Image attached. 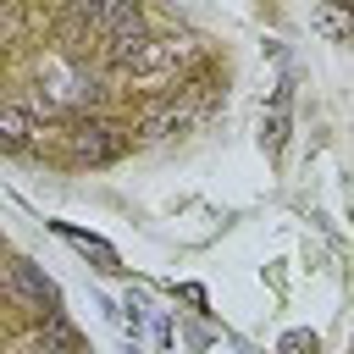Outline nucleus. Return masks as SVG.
<instances>
[{"instance_id":"nucleus-1","label":"nucleus","mask_w":354,"mask_h":354,"mask_svg":"<svg viewBox=\"0 0 354 354\" xmlns=\"http://www.w3.org/2000/svg\"><path fill=\"white\" fill-rule=\"evenodd\" d=\"M116 127H100V122H83V127H72V155H83V160H111L116 149H122V138H111Z\"/></svg>"},{"instance_id":"nucleus-2","label":"nucleus","mask_w":354,"mask_h":354,"mask_svg":"<svg viewBox=\"0 0 354 354\" xmlns=\"http://www.w3.org/2000/svg\"><path fill=\"white\" fill-rule=\"evenodd\" d=\"M11 282H17V293H22V299H33L39 310H55V282H50V277H39L28 260H17V266H11Z\"/></svg>"},{"instance_id":"nucleus-3","label":"nucleus","mask_w":354,"mask_h":354,"mask_svg":"<svg viewBox=\"0 0 354 354\" xmlns=\"http://www.w3.org/2000/svg\"><path fill=\"white\" fill-rule=\"evenodd\" d=\"M28 133H33V116L17 111V105H0V144L17 149V144H28Z\"/></svg>"},{"instance_id":"nucleus-4","label":"nucleus","mask_w":354,"mask_h":354,"mask_svg":"<svg viewBox=\"0 0 354 354\" xmlns=\"http://www.w3.org/2000/svg\"><path fill=\"white\" fill-rule=\"evenodd\" d=\"M310 22H315L321 33H332V39H348V33H354V11H343V6H315Z\"/></svg>"},{"instance_id":"nucleus-5","label":"nucleus","mask_w":354,"mask_h":354,"mask_svg":"<svg viewBox=\"0 0 354 354\" xmlns=\"http://www.w3.org/2000/svg\"><path fill=\"white\" fill-rule=\"evenodd\" d=\"M61 238H72V243H77L83 254H94V260H100L105 271L116 266V249H111V243H100V238H88V232H72V227H61Z\"/></svg>"},{"instance_id":"nucleus-6","label":"nucleus","mask_w":354,"mask_h":354,"mask_svg":"<svg viewBox=\"0 0 354 354\" xmlns=\"http://www.w3.org/2000/svg\"><path fill=\"white\" fill-rule=\"evenodd\" d=\"M282 354H315V337L310 332H288L282 337Z\"/></svg>"},{"instance_id":"nucleus-7","label":"nucleus","mask_w":354,"mask_h":354,"mask_svg":"<svg viewBox=\"0 0 354 354\" xmlns=\"http://www.w3.org/2000/svg\"><path fill=\"white\" fill-rule=\"evenodd\" d=\"M50 348H55V354H77V343H72V332H66L61 321H50Z\"/></svg>"}]
</instances>
